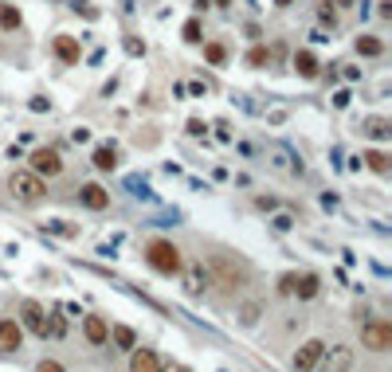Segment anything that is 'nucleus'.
<instances>
[{"label":"nucleus","mask_w":392,"mask_h":372,"mask_svg":"<svg viewBox=\"0 0 392 372\" xmlns=\"http://www.w3.org/2000/svg\"><path fill=\"white\" fill-rule=\"evenodd\" d=\"M365 165H369L372 173H381V176L392 169V165H388V153H381V149H369V153H365Z\"/></svg>","instance_id":"nucleus-19"},{"label":"nucleus","mask_w":392,"mask_h":372,"mask_svg":"<svg viewBox=\"0 0 392 372\" xmlns=\"http://www.w3.org/2000/svg\"><path fill=\"white\" fill-rule=\"evenodd\" d=\"M365 134H369L372 141H384V137L392 134V126L384 122V117H369V122H365Z\"/></svg>","instance_id":"nucleus-20"},{"label":"nucleus","mask_w":392,"mask_h":372,"mask_svg":"<svg viewBox=\"0 0 392 372\" xmlns=\"http://www.w3.org/2000/svg\"><path fill=\"white\" fill-rule=\"evenodd\" d=\"M36 372H63V364H59V361H39Z\"/></svg>","instance_id":"nucleus-26"},{"label":"nucleus","mask_w":392,"mask_h":372,"mask_svg":"<svg viewBox=\"0 0 392 372\" xmlns=\"http://www.w3.org/2000/svg\"><path fill=\"white\" fill-rule=\"evenodd\" d=\"M20 341H24V325L4 317V322H0V352H16Z\"/></svg>","instance_id":"nucleus-10"},{"label":"nucleus","mask_w":392,"mask_h":372,"mask_svg":"<svg viewBox=\"0 0 392 372\" xmlns=\"http://www.w3.org/2000/svg\"><path fill=\"white\" fill-rule=\"evenodd\" d=\"M185 39L188 43H200V20H188L185 24Z\"/></svg>","instance_id":"nucleus-25"},{"label":"nucleus","mask_w":392,"mask_h":372,"mask_svg":"<svg viewBox=\"0 0 392 372\" xmlns=\"http://www.w3.org/2000/svg\"><path fill=\"white\" fill-rule=\"evenodd\" d=\"M146 259H149V266H153L157 274H181V251H176L169 239H153V243L146 247Z\"/></svg>","instance_id":"nucleus-2"},{"label":"nucleus","mask_w":392,"mask_h":372,"mask_svg":"<svg viewBox=\"0 0 392 372\" xmlns=\"http://www.w3.org/2000/svg\"><path fill=\"white\" fill-rule=\"evenodd\" d=\"M78 200L90 208V212H102V208H110V192L102 185H83V192H78Z\"/></svg>","instance_id":"nucleus-12"},{"label":"nucleus","mask_w":392,"mask_h":372,"mask_svg":"<svg viewBox=\"0 0 392 372\" xmlns=\"http://www.w3.org/2000/svg\"><path fill=\"white\" fill-rule=\"evenodd\" d=\"M110 337H114L118 349H134V345H137V333L130 329V325H114V329H110Z\"/></svg>","instance_id":"nucleus-18"},{"label":"nucleus","mask_w":392,"mask_h":372,"mask_svg":"<svg viewBox=\"0 0 392 372\" xmlns=\"http://www.w3.org/2000/svg\"><path fill=\"white\" fill-rule=\"evenodd\" d=\"M216 4H220V8H227V4H232V0H216Z\"/></svg>","instance_id":"nucleus-31"},{"label":"nucleus","mask_w":392,"mask_h":372,"mask_svg":"<svg viewBox=\"0 0 392 372\" xmlns=\"http://www.w3.org/2000/svg\"><path fill=\"white\" fill-rule=\"evenodd\" d=\"M169 372H192V369H185V364H173V369H169Z\"/></svg>","instance_id":"nucleus-30"},{"label":"nucleus","mask_w":392,"mask_h":372,"mask_svg":"<svg viewBox=\"0 0 392 372\" xmlns=\"http://www.w3.org/2000/svg\"><path fill=\"white\" fill-rule=\"evenodd\" d=\"M274 4H283V8H286V4H294V0H274Z\"/></svg>","instance_id":"nucleus-32"},{"label":"nucleus","mask_w":392,"mask_h":372,"mask_svg":"<svg viewBox=\"0 0 392 372\" xmlns=\"http://www.w3.org/2000/svg\"><path fill=\"white\" fill-rule=\"evenodd\" d=\"M130 372H161V357L153 349H134L130 357Z\"/></svg>","instance_id":"nucleus-13"},{"label":"nucleus","mask_w":392,"mask_h":372,"mask_svg":"<svg viewBox=\"0 0 392 372\" xmlns=\"http://www.w3.org/2000/svg\"><path fill=\"white\" fill-rule=\"evenodd\" d=\"M126 51H130V55H141V51H146V43H137V39H126Z\"/></svg>","instance_id":"nucleus-28"},{"label":"nucleus","mask_w":392,"mask_h":372,"mask_svg":"<svg viewBox=\"0 0 392 372\" xmlns=\"http://www.w3.org/2000/svg\"><path fill=\"white\" fill-rule=\"evenodd\" d=\"M181 271H185V266H181ZM204 290H208V274H204V266H200V263H192L185 271V294H188V298H200Z\"/></svg>","instance_id":"nucleus-11"},{"label":"nucleus","mask_w":392,"mask_h":372,"mask_svg":"<svg viewBox=\"0 0 392 372\" xmlns=\"http://www.w3.org/2000/svg\"><path fill=\"white\" fill-rule=\"evenodd\" d=\"M212 274H216V282L224 286V290H235V286H244V271L239 266H232V259H212Z\"/></svg>","instance_id":"nucleus-5"},{"label":"nucleus","mask_w":392,"mask_h":372,"mask_svg":"<svg viewBox=\"0 0 392 372\" xmlns=\"http://www.w3.org/2000/svg\"><path fill=\"white\" fill-rule=\"evenodd\" d=\"M188 134L200 137V134H204V122H200V117H192V122H188Z\"/></svg>","instance_id":"nucleus-27"},{"label":"nucleus","mask_w":392,"mask_h":372,"mask_svg":"<svg viewBox=\"0 0 392 372\" xmlns=\"http://www.w3.org/2000/svg\"><path fill=\"white\" fill-rule=\"evenodd\" d=\"M361 345H365V349H372V352L392 349V325L388 322H369V325H361Z\"/></svg>","instance_id":"nucleus-3"},{"label":"nucleus","mask_w":392,"mask_h":372,"mask_svg":"<svg viewBox=\"0 0 392 372\" xmlns=\"http://www.w3.org/2000/svg\"><path fill=\"white\" fill-rule=\"evenodd\" d=\"M83 333H87L90 345H106L110 341V325L102 317H83Z\"/></svg>","instance_id":"nucleus-14"},{"label":"nucleus","mask_w":392,"mask_h":372,"mask_svg":"<svg viewBox=\"0 0 392 372\" xmlns=\"http://www.w3.org/2000/svg\"><path fill=\"white\" fill-rule=\"evenodd\" d=\"M318 364H322L326 372H345L353 364V349H345V345H333L330 352H322V361H318Z\"/></svg>","instance_id":"nucleus-9"},{"label":"nucleus","mask_w":392,"mask_h":372,"mask_svg":"<svg viewBox=\"0 0 392 372\" xmlns=\"http://www.w3.org/2000/svg\"><path fill=\"white\" fill-rule=\"evenodd\" d=\"M267 59H271V51H267V48H251V51H247V67H263Z\"/></svg>","instance_id":"nucleus-23"},{"label":"nucleus","mask_w":392,"mask_h":372,"mask_svg":"<svg viewBox=\"0 0 392 372\" xmlns=\"http://www.w3.org/2000/svg\"><path fill=\"white\" fill-rule=\"evenodd\" d=\"M118 165V149H110V145H98L94 149V169H102V173H110V169Z\"/></svg>","instance_id":"nucleus-17"},{"label":"nucleus","mask_w":392,"mask_h":372,"mask_svg":"<svg viewBox=\"0 0 392 372\" xmlns=\"http://www.w3.org/2000/svg\"><path fill=\"white\" fill-rule=\"evenodd\" d=\"M283 290L298 294V298H318L322 282H318V274H290V278H283Z\"/></svg>","instance_id":"nucleus-6"},{"label":"nucleus","mask_w":392,"mask_h":372,"mask_svg":"<svg viewBox=\"0 0 392 372\" xmlns=\"http://www.w3.org/2000/svg\"><path fill=\"white\" fill-rule=\"evenodd\" d=\"M31 173L36 176H59L63 173V157H59V149H36V153H31Z\"/></svg>","instance_id":"nucleus-4"},{"label":"nucleus","mask_w":392,"mask_h":372,"mask_svg":"<svg viewBox=\"0 0 392 372\" xmlns=\"http://www.w3.org/2000/svg\"><path fill=\"white\" fill-rule=\"evenodd\" d=\"M294 67H298L302 78H318V59H314L310 51H298V55H294Z\"/></svg>","instance_id":"nucleus-16"},{"label":"nucleus","mask_w":392,"mask_h":372,"mask_svg":"<svg viewBox=\"0 0 392 372\" xmlns=\"http://www.w3.org/2000/svg\"><path fill=\"white\" fill-rule=\"evenodd\" d=\"M255 317H259V306H244V322H247V325H251V322H255Z\"/></svg>","instance_id":"nucleus-29"},{"label":"nucleus","mask_w":392,"mask_h":372,"mask_svg":"<svg viewBox=\"0 0 392 372\" xmlns=\"http://www.w3.org/2000/svg\"><path fill=\"white\" fill-rule=\"evenodd\" d=\"M381 51H384V43H381V39H377V36H361V39H357V55H381Z\"/></svg>","instance_id":"nucleus-21"},{"label":"nucleus","mask_w":392,"mask_h":372,"mask_svg":"<svg viewBox=\"0 0 392 372\" xmlns=\"http://www.w3.org/2000/svg\"><path fill=\"white\" fill-rule=\"evenodd\" d=\"M204 55H208V63H224V59H227V51L220 48V43H208V48H204Z\"/></svg>","instance_id":"nucleus-24"},{"label":"nucleus","mask_w":392,"mask_h":372,"mask_svg":"<svg viewBox=\"0 0 392 372\" xmlns=\"http://www.w3.org/2000/svg\"><path fill=\"white\" fill-rule=\"evenodd\" d=\"M0 28H4V31H16L20 28V12L12 8V4H4V8H0Z\"/></svg>","instance_id":"nucleus-22"},{"label":"nucleus","mask_w":392,"mask_h":372,"mask_svg":"<svg viewBox=\"0 0 392 372\" xmlns=\"http://www.w3.org/2000/svg\"><path fill=\"white\" fill-rule=\"evenodd\" d=\"M51 48H55V55L63 59V63H78V43L71 36H55V43H51Z\"/></svg>","instance_id":"nucleus-15"},{"label":"nucleus","mask_w":392,"mask_h":372,"mask_svg":"<svg viewBox=\"0 0 392 372\" xmlns=\"http://www.w3.org/2000/svg\"><path fill=\"white\" fill-rule=\"evenodd\" d=\"M43 192H48V185H43V176H36L31 169L8 176V196L16 200V204H39Z\"/></svg>","instance_id":"nucleus-1"},{"label":"nucleus","mask_w":392,"mask_h":372,"mask_svg":"<svg viewBox=\"0 0 392 372\" xmlns=\"http://www.w3.org/2000/svg\"><path fill=\"white\" fill-rule=\"evenodd\" d=\"M322 352H326V345L314 337V341H306L302 349L294 352V372H314L318 369V361H322Z\"/></svg>","instance_id":"nucleus-7"},{"label":"nucleus","mask_w":392,"mask_h":372,"mask_svg":"<svg viewBox=\"0 0 392 372\" xmlns=\"http://www.w3.org/2000/svg\"><path fill=\"white\" fill-rule=\"evenodd\" d=\"M24 329H31L36 337H48V313H43V306L39 302H24Z\"/></svg>","instance_id":"nucleus-8"}]
</instances>
